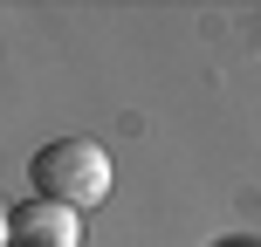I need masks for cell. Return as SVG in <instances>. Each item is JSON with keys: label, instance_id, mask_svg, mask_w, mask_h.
<instances>
[{"label": "cell", "instance_id": "cell-2", "mask_svg": "<svg viewBox=\"0 0 261 247\" xmlns=\"http://www.w3.org/2000/svg\"><path fill=\"white\" fill-rule=\"evenodd\" d=\"M7 240L14 247H83V220L55 199H21L7 213Z\"/></svg>", "mask_w": 261, "mask_h": 247}, {"label": "cell", "instance_id": "cell-1", "mask_svg": "<svg viewBox=\"0 0 261 247\" xmlns=\"http://www.w3.org/2000/svg\"><path fill=\"white\" fill-rule=\"evenodd\" d=\"M28 185H35V199H55V206L83 213V206H96V199H110L117 165H110V151L96 138H48L28 158Z\"/></svg>", "mask_w": 261, "mask_h": 247}, {"label": "cell", "instance_id": "cell-3", "mask_svg": "<svg viewBox=\"0 0 261 247\" xmlns=\"http://www.w3.org/2000/svg\"><path fill=\"white\" fill-rule=\"evenodd\" d=\"M220 247H248V240H220Z\"/></svg>", "mask_w": 261, "mask_h": 247}]
</instances>
